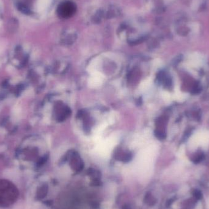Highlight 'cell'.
<instances>
[{
  "label": "cell",
  "instance_id": "6da1fadb",
  "mask_svg": "<svg viewBox=\"0 0 209 209\" xmlns=\"http://www.w3.org/2000/svg\"><path fill=\"white\" fill-rule=\"evenodd\" d=\"M75 4L70 1H65L60 4L57 8V14L62 18H68L73 16L75 12Z\"/></svg>",
  "mask_w": 209,
  "mask_h": 209
},
{
  "label": "cell",
  "instance_id": "7a4b0ae2",
  "mask_svg": "<svg viewBox=\"0 0 209 209\" xmlns=\"http://www.w3.org/2000/svg\"><path fill=\"white\" fill-rule=\"evenodd\" d=\"M103 76L98 72H94L91 78L89 81V85L92 87H95L100 86L102 83Z\"/></svg>",
  "mask_w": 209,
  "mask_h": 209
},
{
  "label": "cell",
  "instance_id": "3957f363",
  "mask_svg": "<svg viewBox=\"0 0 209 209\" xmlns=\"http://www.w3.org/2000/svg\"><path fill=\"white\" fill-rule=\"evenodd\" d=\"M20 9H25V13H26V11H26V9H26V7H20ZM21 9H20V10H21ZM23 12H24V9H23Z\"/></svg>",
  "mask_w": 209,
  "mask_h": 209
}]
</instances>
